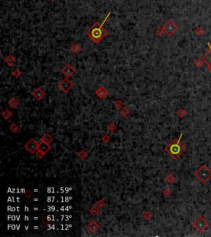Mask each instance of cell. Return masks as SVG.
<instances>
[{
    "mask_svg": "<svg viewBox=\"0 0 211 237\" xmlns=\"http://www.w3.org/2000/svg\"><path fill=\"white\" fill-rule=\"evenodd\" d=\"M182 137V134H181L178 138L172 140L165 147L164 150L173 160H177L186 151V147L181 142Z\"/></svg>",
    "mask_w": 211,
    "mask_h": 237,
    "instance_id": "cell-1",
    "label": "cell"
},
{
    "mask_svg": "<svg viewBox=\"0 0 211 237\" xmlns=\"http://www.w3.org/2000/svg\"><path fill=\"white\" fill-rule=\"evenodd\" d=\"M106 20L107 19H105V21L101 25H99L98 23H96L87 32V36L91 38V40L93 42H95V43L100 42L103 37L107 34L106 30L103 28V24L106 22Z\"/></svg>",
    "mask_w": 211,
    "mask_h": 237,
    "instance_id": "cell-2",
    "label": "cell"
},
{
    "mask_svg": "<svg viewBox=\"0 0 211 237\" xmlns=\"http://www.w3.org/2000/svg\"><path fill=\"white\" fill-rule=\"evenodd\" d=\"M194 175L201 183L206 184L208 180L211 179V170L206 164H203L195 172Z\"/></svg>",
    "mask_w": 211,
    "mask_h": 237,
    "instance_id": "cell-3",
    "label": "cell"
},
{
    "mask_svg": "<svg viewBox=\"0 0 211 237\" xmlns=\"http://www.w3.org/2000/svg\"><path fill=\"white\" fill-rule=\"evenodd\" d=\"M192 225L195 230H197L200 233H201V232H204L206 231V228L209 226V222L204 217L198 216L192 222Z\"/></svg>",
    "mask_w": 211,
    "mask_h": 237,
    "instance_id": "cell-4",
    "label": "cell"
},
{
    "mask_svg": "<svg viewBox=\"0 0 211 237\" xmlns=\"http://www.w3.org/2000/svg\"><path fill=\"white\" fill-rule=\"evenodd\" d=\"M51 147L50 145L40 141V145H39V148H38V150H37V151L35 154H36V155L37 158L41 159V158L44 157V155H46L47 152H49L51 150Z\"/></svg>",
    "mask_w": 211,
    "mask_h": 237,
    "instance_id": "cell-5",
    "label": "cell"
},
{
    "mask_svg": "<svg viewBox=\"0 0 211 237\" xmlns=\"http://www.w3.org/2000/svg\"><path fill=\"white\" fill-rule=\"evenodd\" d=\"M39 145H40V142H38L35 139L31 138L27 141V143L25 145V149L28 152H30L31 154H34L38 150Z\"/></svg>",
    "mask_w": 211,
    "mask_h": 237,
    "instance_id": "cell-6",
    "label": "cell"
},
{
    "mask_svg": "<svg viewBox=\"0 0 211 237\" xmlns=\"http://www.w3.org/2000/svg\"><path fill=\"white\" fill-rule=\"evenodd\" d=\"M177 26L171 20H168L163 26V30L168 36H171L177 31Z\"/></svg>",
    "mask_w": 211,
    "mask_h": 237,
    "instance_id": "cell-7",
    "label": "cell"
},
{
    "mask_svg": "<svg viewBox=\"0 0 211 237\" xmlns=\"http://www.w3.org/2000/svg\"><path fill=\"white\" fill-rule=\"evenodd\" d=\"M59 87L60 88V89L64 92H68L73 88V84L68 79H65L60 82V84H59Z\"/></svg>",
    "mask_w": 211,
    "mask_h": 237,
    "instance_id": "cell-8",
    "label": "cell"
},
{
    "mask_svg": "<svg viewBox=\"0 0 211 237\" xmlns=\"http://www.w3.org/2000/svg\"><path fill=\"white\" fill-rule=\"evenodd\" d=\"M208 46H209V51L206 52V54L204 55V56L202 58L203 61L207 64L209 69L211 71V45L210 43H208Z\"/></svg>",
    "mask_w": 211,
    "mask_h": 237,
    "instance_id": "cell-9",
    "label": "cell"
},
{
    "mask_svg": "<svg viewBox=\"0 0 211 237\" xmlns=\"http://www.w3.org/2000/svg\"><path fill=\"white\" fill-rule=\"evenodd\" d=\"M62 74H63L66 78H69L71 76H73L74 73H75V70L70 65V64H66L63 69H62Z\"/></svg>",
    "mask_w": 211,
    "mask_h": 237,
    "instance_id": "cell-10",
    "label": "cell"
},
{
    "mask_svg": "<svg viewBox=\"0 0 211 237\" xmlns=\"http://www.w3.org/2000/svg\"><path fill=\"white\" fill-rule=\"evenodd\" d=\"M87 229L92 233H96L100 229V225L96 221H92L87 225Z\"/></svg>",
    "mask_w": 211,
    "mask_h": 237,
    "instance_id": "cell-11",
    "label": "cell"
},
{
    "mask_svg": "<svg viewBox=\"0 0 211 237\" xmlns=\"http://www.w3.org/2000/svg\"><path fill=\"white\" fill-rule=\"evenodd\" d=\"M32 95L34 96L36 100L40 101L45 96V92L43 91V89L41 88H37L34 92H32Z\"/></svg>",
    "mask_w": 211,
    "mask_h": 237,
    "instance_id": "cell-12",
    "label": "cell"
},
{
    "mask_svg": "<svg viewBox=\"0 0 211 237\" xmlns=\"http://www.w3.org/2000/svg\"><path fill=\"white\" fill-rule=\"evenodd\" d=\"M96 95L97 97H99L100 98H105L107 95H108V92H107V90H106L103 87H101L97 89L96 91Z\"/></svg>",
    "mask_w": 211,
    "mask_h": 237,
    "instance_id": "cell-13",
    "label": "cell"
},
{
    "mask_svg": "<svg viewBox=\"0 0 211 237\" xmlns=\"http://www.w3.org/2000/svg\"><path fill=\"white\" fill-rule=\"evenodd\" d=\"M40 141H42V142H45V143H46V144H51L52 141H53V137H52L49 134V133H46L42 137H41V140H40Z\"/></svg>",
    "mask_w": 211,
    "mask_h": 237,
    "instance_id": "cell-14",
    "label": "cell"
},
{
    "mask_svg": "<svg viewBox=\"0 0 211 237\" xmlns=\"http://www.w3.org/2000/svg\"><path fill=\"white\" fill-rule=\"evenodd\" d=\"M8 105L11 107L12 108H16L18 107L19 103H18V101H17L16 98H10V100L8 101Z\"/></svg>",
    "mask_w": 211,
    "mask_h": 237,
    "instance_id": "cell-15",
    "label": "cell"
},
{
    "mask_svg": "<svg viewBox=\"0 0 211 237\" xmlns=\"http://www.w3.org/2000/svg\"><path fill=\"white\" fill-rule=\"evenodd\" d=\"M87 155H88V154H87V152L85 150H80L79 152L78 153V157L79 158L80 160H86L87 158Z\"/></svg>",
    "mask_w": 211,
    "mask_h": 237,
    "instance_id": "cell-16",
    "label": "cell"
},
{
    "mask_svg": "<svg viewBox=\"0 0 211 237\" xmlns=\"http://www.w3.org/2000/svg\"><path fill=\"white\" fill-rule=\"evenodd\" d=\"M89 212H90V214L92 215V216H97V215H98L99 212H100V210H99V208H98V207H97V205H95V206H93L92 208H90Z\"/></svg>",
    "mask_w": 211,
    "mask_h": 237,
    "instance_id": "cell-17",
    "label": "cell"
},
{
    "mask_svg": "<svg viewBox=\"0 0 211 237\" xmlns=\"http://www.w3.org/2000/svg\"><path fill=\"white\" fill-rule=\"evenodd\" d=\"M2 116H3V117L5 119V120H8L10 117H11L12 116V113L11 112V111H9V110H4L3 112V113H2Z\"/></svg>",
    "mask_w": 211,
    "mask_h": 237,
    "instance_id": "cell-18",
    "label": "cell"
},
{
    "mask_svg": "<svg viewBox=\"0 0 211 237\" xmlns=\"http://www.w3.org/2000/svg\"><path fill=\"white\" fill-rule=\"evenodd\" d=\"M5 62L8 64L9 66H12L13 64L16 62V60H15V58L13 57V56H12V55H8V57L6 58Z\"/></svg>",
    "mask_w": 211,
    "mask_h": 237,
    "instance_id": "cell-19",
    "label": "cell"
},
{
    "mask_svg": "<svg viewBox=\"0 0 211 237\" xmlns=\"http://www.w3.org/2000/svg\"><path fill=\"white\" fill-rule=\"evenodd\" d=\"M166 181L167 182V183H169V184H173L176 180H177V179H176V177L173 175V174H168L167 176H166Z\"/></svg>",
    "mask_w": 211,
    "mask_h": 237,
    "instance_id": "cell-20",
    "label": "cell"
},
{
    "mask_svg": "<svg viewBox=\"0 0 211 237\" xmlns=\"http://www.w3.org/2000/svg\"><path fill=\"white\" fill-rule=\"evenodd\" d=\"M130 111L128 109V108H123L122 109H121V111H120V115L122 116L123 117H126L127 116L130 114Z\"/></svg>",
    "mask_w": 211,
    "mask_h": 237,
    "instance_id": "cell-21",
    "label": "cell"
},
{
    "mask_svg": "<svg viewBox=\"0 0 211 237\" xmlns=\"http://www.w3.org/2000/svg\"><path fill=\"white\" fill-rule=\"evenodd\" d=\"M10 131H11L12 132L17 133L19 131V127L17 126V124L13 123V124H12L11 126H10Z\"/></svg>",
    "mask_w": 211,
    "mask_h": 237,
    "instance_id": "cell-22",
    "label": "cell"
},
{
    "mask_svg": "<svg viewBox=\"0 0 211 237\" xmlns=\"http://www.w3.org/2000/svg\"><path fill=\"white\" fill-rule=\"evenodd\" d=\"M80 50H81V46L79 45H78V44H74L71 47V51L74 52V53H78Z\"/></svg>",
    "mask_w": 211,
    "mask_h": 237,
    "instance_id": "cell-23",
    "label": "cell"
},
{
    "mask_svg": "<svg viewBox=\"0 0 211 237\" xmlns=\"http://www.w3.org/2000/svg\"><path fill=\"white\" fill-rule=\"evenodd\" d=\"M195 32L198 36H201V35L205 34V30L202 28L201 27H198L195 30Z\"/></svg>",
    "mask_w": 211,
    "mask_h": 237,
    "instance_id": "cell-24",
    "label": "cell"
},
{
    "mask_svg": "<svg viewBox=\"0 0 211 237\" xmlns=\"http://www.w3.org/2000/svg\"><path fill=\"white\" fill-rule=\"evenodd\" d=\"M143 219L146 220V221H149L152 218V214L150 213L149 212H145L143 214Z\"/></svg>",
    "mask_w": 211,
    "mask_h": 237,
    "instance_id": "cell-25",
    "label": "cell"
},
{
    "mask_svg": "<svg viewBox=\"0 0 211 237\" xmlns=\"http://www.w3.org/2000/svg\"><path fill=\"white\" fill-rule=\"evenodd\" d=\"M107 129H108V131L110 132H114L116 130V127H115V125L114 123H111L108 126V127H107Z\"/></svg>",
    "mask_w": 211,
    "mask_h": 237,
    "instance_id": "cell-26",
    "label": "cell"
},
{
    "mask_svg": "<svg viewBox=\"0 0 211 237\" xmlns=\"http://www.w3.org/2000/svg\"><path fill=\"white\" fill-rule=\"evenodd\" d=\"M195 65L197 67V68H200L203 64V60H200V59H197L195 61Z\"/></svg>",
    "mask_w": 211,
    "mask_h": 237,
    "instance_id": "cell-27",
    "label": "cell"
},
{
    "mask_svg": "<svg viewBox=\"0 0 211 237\" xmlns=\"http://www.w3.org/2000/svg\"><path fill=\"white\" fill-rule=\"evenodd\" d=\"M115 107L116 108H122V106H123V102L122 101H120V100H117L116 102H115Z\"/></svg>",
    "mask_w": 211,
    "mask_h": 237,
    "instance_id": "cell-28",
    "label": "cell"
},
{
    "mask_svg": "<svg viewBox=\"0 0 211 237\" xmlns=\"http://www.w3.org/2000/svg\"><path fill=\"white\" fill-rule=\"evenodd\" d=\"M177 115L179 116L180 117H183L184 116L186 115V112L184 109H180L177 111Z\"/></svg>",
    "mask_w": 211,
    "mask_h": 237,
    "instance_id": "cell-29",
    "label": "cell"
},
{
    "mask_svg": "<svg viewBox=\"0 0 211 237\" xmlns=\"http://www.w3.org/2000/svg\"><path fill=\"white\" fill-rule=\"evenodd\" d=\"M110 140H111V137L109 136L108 135H105L102 137V141L105 142V143H108L109 141H110Z\"/></svg>",
    "mask_w": 211,
    "mask_h": 237,
    "instance_id": "cell-30",
    "label": "cell"
},
{
    "mask_svg": "<svg viewBox=\"0 0 211 237\" xmlns=\"http://www.w3.org/2000/svg\"><path fill=\"white\" fill-rule=\"evenodd\" d=\"M163 193L166 197H168L170 194H171V190H170L168 188H165V189L163 190Z\"/></svg>",
    "mask_w": 211,
    "mask_h": 237,
    "instance_id": "cell-31",
    "label": "cell"
},
{
    "mask_svg": "<svg viewBox=\"0 0 211 237\" xmlns=\"http://www.w3.org/2000/svg\"><path fill=\"white\" fill-rule=\"evenodd\" d=\"M96 205H97V207H98L99 208H102V207H104V205H105V202H104L103 200L101 199V200H99V201L97 202V204H96Z\"/></svg>",
    "mask_w": 211,
    "mask_h": 237,
    "instance_id": "cell-32",
    "label": "cell"
},
{
    "mask_svg": "<svg viewBox=\"0 0 211 237\" xmlns=\"http://www.w3.org/2000/svg\"><path fill=\"white\" fill-rule=\"evenodd\" d=\"M13 75H15L16 77H19V76L21 75V72H20L18 69H17L16 71H14V72H13Z\"/></svg>",
    "mask_w": 211,
    "mask_h": 237,
    "instance_id": "cell-33",
    "label": "cell"
}]
</instances>
